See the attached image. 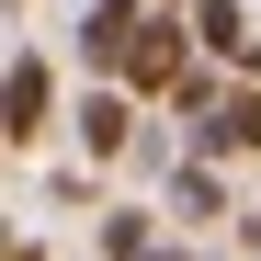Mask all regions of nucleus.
Instances as JSON below:
<instances>
[{"mask_svg": "<svg viewBox=\"0 0 261 261\" xmlns=\"http://www.w3.org/2000/svg\"><path fill=\"white\" fill-rule=\"evenodd\" d=\"M193 68V34H182V12H137L125 23V57H114V91H137V102H159L170 80Z\"/></svg>", "mask_w": 261, "mask_h": 261, "instance_id": "f257e3e1", "label": "nucleus"}, {"mask_svg": "<svg viewBox=\"0 0 261 261\" xmlns=\"http://www.w3.org/2000/svg\"><path fill=\"white\" fill-rule=\"evenodd\" d=\"M182 137H193V159H261V80H216V102Z\"/></svg>", "mask_w": 261, "mask_h": 261, "instance_id": "f03ea898", "label": "nucleus"}, {"mask_svg": "<svg viewBox=\"0 0 261 261\" xmlns=\"http://www.w3.org/2000/svg\"><path fill=\"white\" fill-rule=\"evenodd\" d=\"M46 125H57V68L34 46H12V68H0V148H34Z\"/></svg>", "mask_w": 261, "mask_h": 261, "instance_id": "7ed1b4c3", "label": "nucleus"}, {"mask_svg": "<svg viewBox=\"0 0 261 261\" xmlns=\"http://www.w3.org/2000/svg\"><path fill=\"white\" fill-rule=\"evenodd\" d=\"M137 114H148L137 91H114V80H91V91L68 102V137H80V159H91V170H114L125 148H137Z\"/></svg>", "mask_w": 261, "mask_h": 261, "instance_id": "20e7f679", "label": "nucleus"}, {"mask_svg": "<svg viewBox=\"0 0 261 261\" xmlns=\"http://www.w3.org/2000/svg\"><path fill=\"white\" fill-rule=\"evenodd\" d=\"M170 216H182V227H216V216H227V170H216V159H170V193H159Z\"/></svg>", "mask_w": 261, "mask_h": 261, "instance_id": "39448f33", "label": "nucleus"}, {"mask_svg": "<svg viewBox=\"0 0 261 261\" xmlns=\"http://www.w3.org/2000/svg\"><path fill=\"white\" fill-rule=\"evenodd\" d=\"M182 34H193V57L239 68V46H250V0H182Z\"/></svg>", "mask_w": 261, "mask_h": 261, "instance_id": "423d86ee", "label": "nucleus"}, {"mask_svg": "<svg viewBox=\"0 0 261 261\" xmlns=\"http://www.w3.org/2000/svg\"><path fill=\"white\" fill-rule=\"evenodd\" d=\"M148 239H159V216H148V204H114V216H102V261H137Z\"/></svg>", "mask_w": 261, "mask_h": 261, "instance_id": "0eeeda50", "label": "nucleus"}, {"mask_svg": "<svg viewBox=\"0 0 261 261\" xmlns=\"http://www.w3.org/2000/svg\"><path fill=\"white\" fill-rule=\"evenodd\" d=\"M137 261H193V250H170V239H148V250H137Z\"/></svg>", "mask_w": 261, "mask_h": 261, "instance_id": "6e6552de", "label": "nucleus"}, {"mask_svg": "<svg viewBox=\"0 0 261 261\" xmlns=\"http://www.w3.org/2000/svg\"><path fill=\"white\" fill-rule=\"evenodd\" d=\"M0 261H23V239H12V216H0Z\"/></svg>", "mask_w": 261, "mask_h": 261, "instance_id": "1a4fd4ad", "label": "nucleus"}, {"mask_svg": "<svg viewBox=\"0 0 261 261\" xmlns=\"http://www.w3.org/2000/svg\"><path fill=\"white\" fill-rule=\"evenodd\" d=\"M148 12H182V0H148Z\"/></svg>", "mask_w": 261, "mask_h": 261, "instance_id": "9d476101", "label": "nucleus"}, {"mask_svg": "<svg viewBox=\"0 0 261 261\" xmlns=\"http://www.w3.org/2000/svg\"><path fill=\"white\" fill-rule=\"evenodd\" d=\"M12 12H23V0H12Z\"/></svg>", "mask_w": 261, "mask_h": 261, "instance_id": "9b49d317", "label": "nucleus"}]
</instances>
